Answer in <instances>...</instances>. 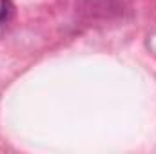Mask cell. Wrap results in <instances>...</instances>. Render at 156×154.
Segmentation results:
<instances>
[{
    "mask_svg": "<svg viewBox=\"0 0 156 154\" xmlns=\"http://www.w3.org/2000/svg\"><path fill=\"white\" fill-rule=\"evenodd\" d=\"M13 15V4L9 0H0V29H4Z\"/></svg>",
    "mask_w": 156,
    "mask_h": 154,
    "instance_id": "cell-1",
    "label": "cell"
}]
</instances>
